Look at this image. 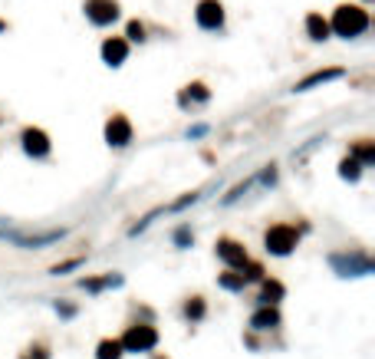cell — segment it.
I'll list each match as a JSON object with an SVG mask.
<instances>
[{
	"instance_id": "1",
	"label": "cell",
	"mask_w": 375,
	"mask_h": 359,
	"mask_svg": "<svg viewBox=\"0 0 375 359\" xmlns=\"http://www.w3.org/2000/svg\"><path fill=\"white\" fill-rule=\"evenodd\" d=\"M329 267L339 277H369L375 271V260L362 250H349V254H329Z\"/></svg>"
},
{
	"instance_id": "2",
	"label": "cell",
	"mask_w": 375,
	"mask_h": 359,
	"mask_svg": "<svg viewBox=\"0 0 375 359\" xmlns=\"http://www.w3.org/2000/svg\"><path fill=\"white\" fill-rule=\"evenodd\" d=\"M365 26H369V13H365L362 7H339V10L333 13L329 30H336L339 37H359Z\"/></svg>"
},
{
	"instance_id": "3",
	"label": "cell",
	"mask_w": 375,
	"mask_h": 359,
	"mask_svg": "<svg viewBox=\"0 0 375 359\" xmlns=\"http://www.w3.org/2000/svg\"><path fill=\"white\" fill-rule=\"evenodd\" d=\"M263 244H267V250H270L274 257H287V254H293V248L300 244V234H297L293 224H274V228L263 234Z\"/></svg>"
},
{
	"instance_id": "4",
	"label": "cell",
	"mask_w": 375,
	"mask_h": 359,
	"mask_svg": "<svg viewBox=\"0 0 375 359\" xmlns=\"http://www.w3.org/2000/svg\"><path fill=\"white\" fill-rule=\"evenodd\" d=\"M66 231H43V234H24V231H7V228H0V241H7V244H17V248H26V250H40V248H50L56 241H62Z\"/></svg>"
},
{
	"instance_id": "5",
	"label": "cell",
	"mask_w": 375,
	"mask_h": 359,
	"mask_svg": "<svg viewBox=\"0 0 375 359\" xmlns=\"http://www.w3.org/2000/svg\"><path fill=\"white\" fill-rule=\"evenodd\" d=\"M119 343H122L125 353H149V349L158 346V330L151 323H135V326L125 330V336Z\"/></svg>"
},
{
	"instance_id": "6",
	"label": "cell",
	"mask_w": 375,
	"mask_h": 359,
	"mask_svg": "<svg viewBox=\"0 0 375 359\" xmlns=\"http://www.w3.org/2000/svg\"><path fill=\"white\" fill-rule=\"evenodd\" d=\"M86 17L96 26H109L119 20V3L115 0H86Z\"/></svg>"
},
{
	"instance_id": "7",
	"label": "cell",
	"mask_w": 375,
	"mask_h": 359,
	"mask_svg": "<svg viewBox=\"0 0 375 359\" xmlns=\"http://www.w3.org/2000/svg\"><path fill=\"white\" fill-rule=\"evenodd\" d=\"M217 257L224 260L227 267H244V264H247V248H244V244H240V241H234V237H221V241H217Z\"/></svg>"
},
{
	"instance_id": "8",
	"label": "cell",
	"mask_w": 375,
	"mask_h": 359,
	"mask_svg": "<svg viewBox=\"0 0 375 359\" xmlns=\"http://www.w3.org/2000/svg\"><path fill=\"white\" fill-rule=\"evenodd\" d=\"M106 142H109L112 149H125V145L132 142V122H128L125 115H112V119L106 122Z\"/></svg>"
},
{
	"instance_id": "9",
	"label": "cell",
	"mask_w": 375,
	"mask_h": 359,
	"mask_svg": "<svg viewBox=\"0 0 375 359\" xmlns=\"http://www.w3.org/2000/svg\"><path fill=\"white\" fill-rule=\"evenodd\" d=\"M20 142H24V152L30 159H47L50 155V138H47L43 129H24Z\"/></svg>"
},
{
	"instance_id": "10",
	"label": "cell",
	"mask_w": 375,
	"mask_h": 359,
	"mask_svg": "<svg viewBox=\"0 0 375 359\" xmlns=\"http://www.w3.org/2000/svg\"><path fill=\"white\" fill-rule=\"evenodd\" d=\"M198 24L204 26V30H221V26H224V7H221V0H201Z\"/></svg>"
},
{
	"instance_id": "11",
	"label": "cell",
	"mask_w": 375,
	"mask_h": 359,
	"mask_svg": "<svg viewBox=\"0 0 375 359\" xmlns=\"http://www.w3.org/2000/svg\"><path fill=\"white\" fill-rule=\"evenodd\" d=\"M208 99H211V89L204 86V83H191V86H185V93L178 96L181 109H198V106H204Z\"/></svg>"
},
{
	"instance_id": "12",
	"label": "cell",
	"mask_w": 375,
	"mask_h": 359,
	"mask_svg": "<svg viewBox=\"0 0 375 359\" xmlns=\"http://www.w3.org/2000/svg\"><path fill=\"white\" fill-rule=\"evenodd\" d=\"M125 56H128V43L122 37H112L102 43V60L109 63V66H122Z\"/></svg>"
},
{
	"instance_id": "13",
	"label": "cell",
	"mask_w": 375,
	"mask_h": 359,
	"mask_svg": "<svg viewBox=\"0 0 375 359\" xmlns=\"http://www.w3.org/2000/svg\"><path fill=\"white\" fill-rule=\"evenodd\" d=\"M276 326H280V310L276 307H260L253 317H250V330L267 333V330H276Z\"/></svg>"
},
{
	"instance_id": "14",
	"label": "cell",
	"mask_w": 375,
	"mask_h": 359,
	"mask_svg": "<svg viewBox=\"0 0 375 359\" xmlns=\"http://www.w3.org/2000/svg\"><path fill=\"white\" fill-rule=\"evenodd\" d=\"M283 284L280 280H263V287H260V294H257V300H260V307H276L280 300H283Z\"/></svg>"
},
{
	"instance_id": "15",
	"label": "cell",
	"mask_w": 375,
	"mask_h": 359,
	"mask_svg": "<svg viewBox=\"0 0 375 359\" xmlns=\"http://www.w3.org/2000/svg\"><path fill=\"white\" fill-rule=\"evenodd\" d=\"M339 76H342V70H319V73L300 79V83H297V93H306V89L319 86V83H329V79H339Z\"/></svg>"
},
{
	"instance_id": "16",
	"label": "cell",
	"mask_w": 375,
	"mask_h": 359,
	"mask_svg": "<svg viewBox=\"0 0 375 359\" xmlns=\"http://www.w3.org/2000/svg\"><path fill=\"white\" fill-rule=\"evenodd\" d=\"M119 284H122L119 273H109V277H89V280H83V287H86L89 294H99V290H106V287H119Z\"/></svg>"
},
{
	"instance_id": "17",
	"label": "cell",
	"mask_w": 375,
	"mask_h": 359,
	"mask_svg": "<svg viewBox=\"0 0 375 359\" xmlns=\"http://www.w3.org/2000/svg\"><path fill=\"white\" fill-rule=\"evenodd\" d=\"M181 313H185V320L198 323V320H204L208 307H204V300H201V297H188V300H185V307H181Z\"/></svg>"
},
{
	"instance_id": "18",
	"label": "cell",
	"mask_w": 375,
	"mask_h": 359,
	"mask_svg": "<svg viewBox=\"0 0 375 359\" xmlns=\"http://www.w3.org/2000/svg\"><path fill=\"white\" fill-rule=\"evenodd\" d=\"M122 343L119 340H102L99 346H96V359H122Z\"/></svg>"
},
{
	"instance_id": "19",
	"label": "cell",
	"mask_w": 375,
	"mask_h": 359,
	"mask_svg": "<svg viewBox=\"0 0 375 359\" xmlns=\"http://www.w3.org/2000/svg\"><path fill=\"white\" fill-rule=\"evenodd\" d=\"M306 30H310L312 40H326V37H329V24H326L319 13H310V17H306Z\"/></svg>"
},
{
	"instance_id": "20",
	"label": "cell",
	"mask_w": 375,
	"mask_h": 359,
	"mask_svg": "<svg viewBox=\"0 0 375 359\" xmlns=\"http://www.w3.org/2000/svg\"><path fill=\"white\" fill-rule=\"evenodd\" d=\"M352 159L359 161V165H372L375 161V142H369V138H362L356 149H352Z\"/></svg>"
},
{
	"instance_id": "21",
	"label": "cell",
	"mask_w": 375,
	"mask_h": 359,
	"mask_svg": "<svg viewBox=\"0 0 375 359\" xmlns=\"http://www.w3.org/2000/svg\"><path fill=\"white\" fill-rule=\"evenodd\" d=\"M362 168L365 165H359V161L349 155V159H342V165H339V175H342L346 182H359V178H362Z\"/></svg>"
},
{
	"instance_id": "22",
	"label": "cell",
	"mask_w": 375,
	"mask_h": 359,
	"mask_svg": "<svg viewBox=\"0 0 375 359\" xmlns=\"http://www.w3.org/2000/svg\"><path fill=\"white\" fill-rule=\"evenodd\" d=\"M217 284L224 287V290H234V294H240L244 287H247V280H244V273H234V271H227L217 277Z\"/></svg>"
},
{
	"instance_id": "23",
	"label": "cell",
	"mask_w": 375,
	"mask_h": 359,
	"mask_svg": "<svg viewBox=\"0 0 375 359\" xmlns=\"http://www.w3.org/2000/svg\"><path fill=\"white\" fill-rule=\"evenodd\" d=\"M76 267H83V257H73V260H62V264H56L53 267V277H60V273H69V271H76Z\"/></svg>"
},
{
	"instance_id": "24",
	"label": "cell",
	"mask_w": 375,
	"mask_h": 359,
	"mask_svg": "<svg viewBox=\"0 0 375 359\" xmlns=\"http://www.w3.org/2000/svg\"><path fill=\"white\" fill-rule=\"evenodd\" d=\"M191 241H194L191 228H188V224H181V228L175 231V244H178V248H191Z\"/></svg>"
},
{
	"instance_id": "25",
	"label": "cell",
	"mask_w": 375,
	"mask_h": 359,
	"mask_svg": "<svg viewBox=\"0 0 375 359\" xmlns=\"http://www.w3.org/2000/svg\"><path fill=\"white\" fill-rule=\"evenodd\" d=\"M128 40H135V43H142V40H145V26L138 24V20H132V24H128Z\"/></svg>"
},
{
	"instance_id": "26",
	"label": "cell",
	"mask_w": 375,
	"mask_h": 359,
	"mask_svg": "<svg viewBox=\"0 0 375 359\" xmlns=\"http://www.w3.org/2000/svg\"><path fill=\"white\" fill-rule=\"evenodd\" d=\"M198 198H201L198 191H191V195H185V198H178V201H175V205H172V208H168V211H181V208H188V205H194V201H198Z\"/></svg>"
},
{
	"instance_id": "27",
	"label": "cell",
	"mask_w": 375,
	"mask_h": 359,
	"mask_svg": "<svg viewBox=\"0 0 375 359\" xmlns=\"http://www.w3.org/2000/svg\"><path fill=\"white\" fill-rule=\"evenodd\" d=\"M56 313L69 320V317H76V307H69V303H56Z\"/></svg>"
},
{
	"instance_id": "28",
	"label": "cell",
	"mask_w": 375,
	"mask_h": 359,
	"mask_svg": "<svg viewBox=\"0 0 375 359\" xmlns=\"http://www.w3.org/2000/svg\"><path fill=\"white\" fill-rule=\"evenodd\" d=\"M204 132H208V129H204V125H194V129H191V132H188V136H191V138H198V136H204Z\"/></svg>"
},
{
	"instance_id": "29",
	"label": "cell",
	"mask_w": 375,
	"mask_h": 359,
	"mask_svg": "<svg viewBox=\"0 0 375 359\" xmlns=\"http://www.w3.org/2000/svg\"><path fill=\"white\" fill-rule=\"evenodd\" d=\"M26 359H33V356H26Z\"/></svg>"
}]
</instances>
